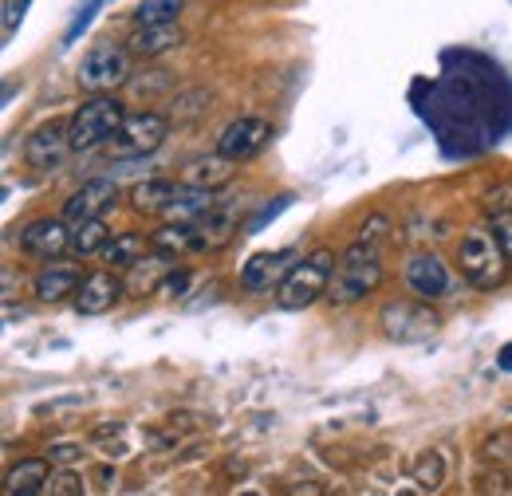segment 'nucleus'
Returning <instances> with one entry per match:
<instances>
[{
	"label": "nucleus",
	"instance_id": "1",
	"mask_svg": "<svg viewBox=\"0 0 512 496\" xmlns=\"http://www.w3.org/2000/svg\"><path fill=\"white\" fill-rule=\"evenodd\" d=\"M383 284V245H371V241H351L343 248L335 272H331V288H327V300L347 308V304H359L367 300L375 288Z\"/></svg>",
	"mask_w": 512,
	"mask_h": 496
},
{
	"label": "nucleus",
	"instance_id": "2",
	"mask_svg": "<svg viewBox=\"0 0 512 496\" xmlns=\"http://www.w3.org/2000/svg\"><path fill=\"white\" fill-rule=\"evenodd\" d=\"M335 264H339V256H335L331 248H316V252L300 256V260L288 268V276L280 280V288L272 292V296H276V304H280L284 311L312 308L316 300H323V296H327Z\"/></svg>",
	"mask_w": 512,
	"mask_h": 496
},
{
	"label": "nucleus",
	"instance_id": "3",
	"mask_svg": "<svg viewBox=\"0 0 512 496\" xmlns=\"http://www.w3.org/2000/svg\"><path fill=\"white\" fill-rule=\"evenodd\" d=\"M457 264H461V276L481 292L501 288L512 268L509 252L493 237V229H469L457 245Z\"/></svg>",
	"mask_w": 512,
	"mask_h": 496
},
{
	"label": "nucleus",
	"instance_id": "4",
	"mask_svg": "<svg viewBox=\"0 0 512 496\" xmlns=\"http://www.w3.org/2000/svg\"><path fill=\"white\" fill-rule=\"evenodd\" d=\"M123 119H127V107L115 95H91L71 115V150L75 154H91V150L107 146L119 134Z\"/></svg>",
	"mask_w": 512,
	"mask_h": 496
},
{
	"label": "nucleus",
	"instance_id": "5",
	"mask_svg": "<svg viewBox=\"0 0 512 496\" xmlns=\"http://www.w3.org/2000/svg\"><path fill=\"white\" fill-rule=\"evenodd\" d=\"M79 87L91 91V95H111L119 83L130 79V48L127 44H115V40H99L83 63H79Z\"/></svg>",
	"mask_w": 512,
	"mask_h": 496
},
{
	"label": "nucleus",
	"instance_id": "6",
	"mask_svg": "<svg viewBox=\"0 0 512 496\" xmlns=\"http://www.w3.org/2000/svg\"><path fill=\"white\" fill-rule=\"evenodd\" d=\"M379 323L394 343H422L442 327V319L430 311V300H394L379 311Z\"/></svg>",
	"mask_w": 512,
	"mask_h": 496
},
{
	"label": "nucleus",
	"instance_id": "7",
	"mask_svg": "<svg viewBox=\"0 0 512 496\" xmlns=\"http://www.w3.org/2000/svg\"><path fill=\"white\" fill-rule=\"evenodd\" d=\"M166 134H170V119L166 115L134 111V115L123 119L119 134L111 138V150H115V158H146V154H154L166 142Z\"/></svg>",
	"mask_w": 512,
	"mask_h": 496
},
{
	"label": "nucleus",
	"instance_id": "8",
	"mask_svg": "<svg viewBox=\"0 0 512 496\" xmlns=\"http://www.w3.org/2000/svg\"><path fill=\"white\" fill-rule=\"evenodd\" d=\"M71 150V119H52V123L36 126L28 138H24V162L36 170V174H52L67 162Z\"/></svg>",
	"mask_w": 512,
	"mask_h": 496
},
{
	"label": "nucleus",
	"instance_id": "9",
	"mask_svg": "<svg viewBox=\"0 0 512 496\" xmlns=\"http://www.w3.org/2000/svg\"><path fill=\"white\" fill-rule=\"evenodd\" d=\"M268 142H272V123L260 119V115H241V119H233V123L217 134V150L225 158H233L237 166L256 158Z\"/></svg>",
	"mask_w": 512,
	"mask_h": 496
},
{
	"label": "nucleus",
	"instance_id": "10",
	"mask_svg": "<svg viewBox=\"0 0 512 496\" xmlns=\"http://www.w3.org/2000/svg\"><path fill=\"white\" fill-rule=\"evenodd\" d=\"M406 288L418 296V300H446L453 292V276H449V264L438 252H414L406 260Z\"/></svg>",
	"mask_w": 512,
	"mask_h": 496
},
{
	"label": "nucleus",
	"instance_id": "11",
	"mask_svg": "<svg viewBox=\"0 0 512 496\" xmlns=\"http://www.w3.org/2000/svg\"><path fill=\"white\" fill-rule=\"evenodd\" d=\"M16 241L36 260H60L64 252H71V225H67V217L64 221L60 217H36L16 233Z\"/></svg>",
	"mask_w": 512,
	"mask_h": 496
},
{
	"label": "nucleus",
	"instance_id": "12",
	"mask_svg": "<svg viewBox=\"0 0 512 496\" xmlns=\"http://www.w3.org/2000/svg\"><path fill=\"white\" fill-rule=\"evenodd\" d=\"M115 205H119V182L91 178L64 201V217L67 221H91V217H107Z\"/></svg>",
	"mask_w": 512,
	"mask_h": 496
},
{
	"label": "nucleus",
	"instance_id": "13",
	"mask_svg": "<svg viewBox=\"0 0 512 496\" xmlns=\"http://www.w3.org/2000/svg\"><path fill=\"white\" fill-rule=\"evenodd\" d=\"M292 264H296V252H292V248L253 252V256L241 264V284H245L249 292H276Z\"/></svg>",
	"mask_w": 512,
	"mask_h": 496
},
{
	"label": "nucleus",
	"instance_id": "14",
	"mask_svg": "<svg viewBox=\"0 0 512 496\" xmlns=\"http://www.w3.org/2000/svg\"><path fill=\"white\" fill-rule=\"evenodd\" d=\"M119 296H123V284L115 280V272L95 268V272L83 276V284L75 288L71 304H75L79 315H107V311L119 304Z\"/></svg>",
	"mask_w": 512,
	"mask_h": 496
},
{
	"label": "nucleus",
	"instance_id": "15",
	"mask_svg": "<svg viewBox=\"0 0 512 496\" xmlns=\"http://www.w3.org/2000/svg\"><path fill=\"white\" fill-rule=\"evenodd\" d=\"M182 44H186V32L178 20L174 24H134V32L127 36L130 56H138V60H158Z\"/></svg>",
	"mask_w": 512,
	"mask_h": 496
},
{
	"label": "nucleus",
	"instance_id": "16",
	"mask_svg": "<svg viewBox=\"0 0 512 496\" xmlns=\"http://www.w3.org/2000/svg\"><path fill=\"white\" fill-rule=\"evenodd\" d=\"M213 209H217V189H201L182 182L178 193H174V201L162 209V217L166 221H182V225H201Z\"/></svg>",
	"mask_w": 512,
	"mask_h": 496
},
{
	"label": "nucleus",
	"instance_id": "17",
	"mask_svg": "<svg viewBox=\"0 0 512 496\" xmlns=\"http://www.w3.org/2000/svg\"><path fill=\"white\" fill-rule=\"evenodd\" d=\"M79 284H83V272H79V268L52 260V264H44V268L36 272L32 292H36V300H44V304H60L67 296H75Z\"/></svg>",
	"mask_w": 512,
	"mask_h": 496
},
{
	"label": "nucleus",
	"instance_id": "18",
	"mask_svg": "<svg viewBox=\"0 0 512 496\" xmlns=\"http://www.w3.org/2000/svg\"><path fill=\"white\" fill-rule=\"evenodd\" d=\"M52 469H56V465L48 461V453H44V457H24L20 465H12V469L4 473V496L44 493V485H48Z\"/></svg>",
	"mask_w": 512,
	"mask_h": 496
},
{
	"label": "nucleus",
	"instance_id": "19",
	"mask_svg": "<svg viewBox=\"0 0 512 496\" xmlns=\"http://www.w3.org/2000/svg\"><path fill=\"white\" fill-rule=\"evenodd\" d=\"M233 174H237V162H233V158H225L221 150L201 154V158L186 162V182H190V186H201V189L229 186V182H233Z\"/></svg>",
	"mask_w": 512,
	"mask_h": 496
},
{
	"label": "nucleus",
	"instance_id": "20",
	"mask_svg": "<svg viewBox=\"0 0 512 496\" xmlns=\"http://www.w3.org/2000/svg\"><path fill=\"white\" fill-rule=\"evenodd\" d=\"M150 248L162 252V256H186V252H205V237H201V225L166 221V225L150 237Z\"/></svg>",
	"mask_w": 512,
	"mask_h": 496
},
{
	"label": "nucleus",
	"instance_id": "21",
	"mask_svg": "<svg viewBox=\"0 0 512 496\" xmlns=\"http://www.w3.org/2000/svg\"><path fill=\"white\" fill-rule=\"evenodd\" d=\"M241 229V205L237 201H217V209L201 221V237H205V252L209 248H225Z\"/></svg>",
	"mask_w": 512,
	"mask_h": 496
},
{
	"label": "nucleus",
	"instance_id": "22",
	"mask_svg": "<svg viewBox=\"0 0 512 496\" xmlns=\"http://www.w3.org/2000/svg\"><path fill=\"white\" fill-rule=\"evenodd\" d=\"M174 193H178V182H170V178H146V182H138V186L130 189V205L138 213H162L174 201Z\"/></svg>",
	"mask_w": 512,
	"mask_h": 496
},
{
	"label": "nucleus",
	"instance_id": "23",
	"mask_svg": "<svg viewBox=\"0 0 512 496\" xmlns=\"http://www.w3.org/2000/svg\"><path fill=\"white\" fill-rule=\"evenodd\" d=\"M111 241V229L103 217H91V221H71V252L83 260V256H99L103 245Z\"/></svg>",
	"mask_w": 512,
	"mask_h": 496
},
{
	"label": "nucleus",
	"instance_id": "24",
	"mask_svg": "<svg viewBox=\"0 0 512 496\" xmlns=\"http://www.w3.org/2000/svg\"><path fill=\"white\" fill-rule=\"evenodd\" d=\"M111 268H134V264H142V256H146V237L142 233H115L103 252H99Z\"/></svg>",
	"mask_w": 512,
	"mask_h": 496
},
{
	"label": "nucleus",
	"instance_id": "25",
	"mask_svg": "<svg viewBox=\"0 0 512 496\" xmlns=\"http://www.w3.org/2000/svg\"><path fill=\"white\" fill-rule=\"evenodd\" d=\"M410 477H414V485H418L422 493H438V489L446 485V457H442L438 449L418 453L414 465H410Z\"/></svg>",
	"mask_w": 512,
	"mask_h": 496
},
{
	"label": "nucleus",
	"instance_id": "26",
	"mask_svg": "<svg viewBox=\"0 0 512 496\" xmlns=\"http://www.w3.org/2000/svg\"><path fill=\"white\" fill-rule=\"evenodd\" d=\"M186 0H138L134 4V24H174L182 16Z\"/></svg>",
	"mask_w": 512,
	"mask_h": 496
},
{
	"label": "nucleus",
	"instance_id": "27",
	"mask_svg": "<svg viewBox=\"0 0 512 496\" xmlns=\"http://www.w3.org/2000/svg\"><path fill=\"white\" fill-rule=\"evenodd\" d=\"M44 493L79 496L83 493V477H79L75 469H67V465H56V469H52V477H48V485H44Z\"/></svg>",
	"mask_w": 512,
	"mask_h": 496
},
{
	"label": "nucleus",
	"instance_id": "28",
	"mask_svg": "<svg viewBox=\"0 0 512 496\" xmlns=\"http://www.w3.org/2000/svg\"><path fill=\"white\" fill-rule=\"evenodd\" d=\"M193 284V272L190 268H174V272H166L158 284H154V292L158 296H166V300H178V296H186Z\"/></svg>",
	"mask_w": 512,
	"mask_h": 496
},
{
	"label": "nucleus",
	"instance_id": "29",
	"mask_svg": "<svg viewBox=\"0 0 512 496\" xmlns=\"http://www.w3.org/2000/svg\"><path fill=\"white\" fill-rule=\"evenodd\" d=\"M83 457H87V449H83L79 441H52V445H48V461H52V465H67V469H75Z\"/></svg>",
	"mask_w": 512,
	"mask_h": 496
},
{
	"label": "nucleus",
	"instance_id": "30",
	"mask_svg": "<svg viewBox=\"0 0 512 496\" xmlns=\"http://www.w3.org/2000/svg\"><path fill=\"white\" fill-rule=\"evenodd\" d=\"M390 229H394V225H390V217H386V213H371V217L359 225V233H355V237H359V241H371V245H386Z\"/></svg>",
	"mask_w": 512,
	"mask_h": 496
},
{
	"label": "nucleus",
	"instance_id": "31",
	"mask_svg": "<svg viewBox=\"0 0 512 496\" xmlns=\"http://www.w3.org/2000/svg\"><path fill=\"white\" fill-rule=\"evenodd\" d=\"M489 229H493V237L501 241V248L509 252V260H512V209H497L493 221H489Z\"/></svg>",
	"mask_w": 512,
	"mask_h": 496
},
{
	"label": "nucleus",
	"instance_id": "32",
	"mask_svg": "<svg viewBox=\"0 0 512 496\" xmlns=\"http://www.w3.org/2000/svg\"><path fill=\"white\" fill-rule=\"evenodd\" d=\"M28 4H32V0H4V40L16 36V28H20L24 12H28Z\"/></svg>",
	"mask_w": 512,
	"mask_h": 496
},
{
	"label": "nucleus",
	"instance_id": "33",
	"mask_svg": "<svg viewBox=\"0 0 512 496\" xmlns=\"http://www.w3.org/2000/svg\"><path fill=\"white\" fill-rule=\"evenodd\" d=\"M288 205H292V193H284V197H276L272 205H264V209H260V217H253V225H249V233H260V229H264V225H268L272 217H280V213H284Z\"/></svg>",
	"mask_w": 512,
	"mask_h": 496
},
{
	"label": "nucleus",
	"instance_id": "34",
	"mask_svg": "<svg viewBox=\"0 0 512 496\" xmlns=\"http://www.w3.org/2000/svg\"><path fill=\"white\" fill-rule=\"evenodd\" d=\"M497 367H501V371H509V374H512V343H505V347L497 351Z\"/></svg>",
	"mask_w": 512,
	"mask_h": 496
}]
</instances>
